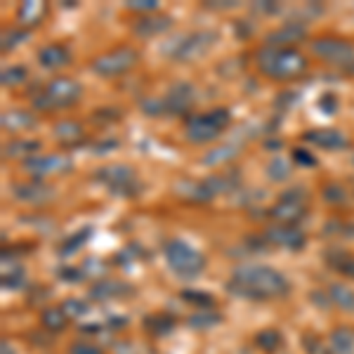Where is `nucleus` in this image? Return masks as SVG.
Instances as JSON below:
<instances>
[{
  "label": "nucleus",
  "instance_id": "1",
  "mask_svg": "<svg viewBox=\"0 0 354 354\" xmlns=\"http://www.w3.org/2000/svg\"><path fill=\"white\" fill-rule=\"evenodd\" d=\"M227 290L245 300H272L283 298L290 290L288 279L267 265H241L232 272Z\"/></svg>",
  "mask_w": 354,
  "mask_h": 354
},
{
  "label": "nucleus",
  "instance_id": "50",
  "mask_svg": "<svg viewBox=\"0 0 354 354\" xmlns=\"http://www.w3.org/2000/svg\"><path fill=\"white\" fill-rule=\"evenodd\" d=\"M0 354H15L12 345H10V340H3V342H0Z\"/></svg>",
  "mask_w": 354,
  "mask_h": 354
},
{
  "label": "nucleus",
  "instance_id": "25",
  "mask_svg": "<svg viewBox=\"0 0 354 354\" xmlns=\"http://www.w3.org/2000/svg\"><path fill=\"white\" fill-rule=\"evenodd\" d=\"M93 298L97 300H109V298H121V295L130 293L128 283H121V281H100L90 288Z\"/></svg>",
  "mask_w": 354,
  "mask_h": 354
},
{
  "label": "nucleus",
  "instance_id": "33",
  "mask_svg": "<svg viewBox=\"0 0 354 354\" xmlns=\"http://www.w3.org/2000/svg\"><path fill=\"white\" fill-rule=\"evenodd\" d=\"M24 41H28V31L26 28H5L3 31V53H10V50H15L17 45H21Z\"/></svg>",
  "mask_w": 354,
  "mask_h": 354
},
{
  "label": "nucleus",
  "instance_id": "31",
  "mask_svg": "<svg viewBox=\"0 0 354 354\" xmlns=\"http://www.w3.org/2000/svg\"><path fill=\"white\" fill-rule=\"evenodd\" d=\"M220 322H222V317L218 312H213V310L196 312V314H192V317L187 319V324H189L192 328H213V326H218Z\"/></svg>",
  "mask_w": 354,
  "mask_h": 354
},
{
  "label": "nucleus",
  "instance_id": "47",
  "mask_svg": "<svg viewBox=\"0 0 354 354\" xmlns=\"http://www.w3.org/2000/svg\"><path fill=\"white\" fill-rule=\"evenodd\" d=\"M305 350L310 352V354H324L322 350H319V340L317 338H310V335L305 338Z\"/></svg>",
  "mask_w": 354,
  "mask_h": 354
},
{
  "label": "nucleus",
  "instance_id": "9",
  "mask_svg": "<svg viewBox=\"0 0 354 354\" xmlns=\"http://www.w3.org/2000/svg\"><path fill=\"white\" fill-rule=\"evenodd\" d=\"M312 53L317 55L322 62L333 64V66L354 64V45L350 41H342V38H333V36L314 38Z\"/></svg>",
  "mask_w": 354,
  "mask_h": 354
},
{
  "label": "nucleus",
  "instance_id": "45",
  "mask_svg": "<svg viewBox=\"0 0 354 354\" xmlns=\"http://www.w3.org/2000/svg\"><path fill=\"white\" fill-rule=\"evenodd\" d=\"M116 147H118V142H116V140H109V142H100V145L95 147V156H102V153H106V151L116 149Z\"/></svg>",
  "mask_w": 354,
  "mask_h": 354
},
{
  "label": "nucleus",
  "instance_id": "36",
  "mask_svg": "<svg viewBox=\"0 0 354 354\" xmlns=\"http://www.w3.org/2000/svg\"><path fill=\"white\" fill-rule=\"evenodd\" d=\"M26 283V274L21 267H12L10 270V274L5 272L3 274V288H8V290H17V288H21Z\"/></svg>",
  "mask_w": 354,
  "mask_h": 354
},
{
  "label": "nucleus",
  "instance_id": "29",
  "mask_svg": "<svg viewBox=\"0 0 354 354\" xmlns=\"http://www.w3.org/2000/svg\"><path fill=\"white\" fill-rule=\"evenodd\" d=\"M290 173H293V170H290V163L281 156H274L272 161L267 163V177H270L272 182H286Z\"/></svg>",
  "mask_w": 354,
  "mask_h": 354
},
{
  "label": "nucleus",
  "instance_id": "34",
  "mask_svg": "<svg viewBox=\"0 0 354 354\" xmlns=\"http://www.w3.org/2000/svg\"><path fill=\"white\" fill-rule=\"evenodd\" d=\"M26 78H28L26 66H10L3 68V73H0V83L3 85H21Z\"/></svg>",
  "mask_w": 354,
  "mask_h": 354
},
{
  "label": "nucleus",
  "instance_id": "28",
  "mask_svg": "<svg viewBox=\"0 0 354 354\" xmlns=\"http://www.w3.org/2000/svg\"><path fill=\"white\" fill-rule=\"evenodd\" d=\"M41 322H43V328L48 330H64L66 324H68V317L64 314L62 307H48L43 314H41Z\"/></svg>",
  "mask_w": 354,
  "mask_h": 354
},
{
  "label": "nucleus",
  "instance_id": "8",
  "mask_svg": "<svg viewBox=\"0 0 354 354\" xmlns=\"http://www.w3.org/2000/svg\"><path fill=\"white\" fill-rule=\"evenodd\" d=\"M137 62H140V53L130 45H123V48H116L93 59V71L102 78H116L128 73Z\"/></svg>",
  "mask_w": 354,
  "mask_h": 354
},
{
  "label": "nucleus",
  "instance_id": "49",
  "mask_svg": "<svg viewBox=\"0 0 354 354\" xmlns=\"http://www.w3.org/2000/svg\"><path fill=\"white\" fill-rule=\"evenodd\" d=\"M322 109H324V111H335V100H333V95H324Z\"/></svg>",
  "mask_w": 354,
  "mask_h": 354
},
{
  "label": "nucleus",
  "instance_id": "43",
  "mask_svg": "<svg viewBox=\"0 0 354 354\" xmlns=\"http://www.w3.org/2000/svg\"><path fill=\"white\" fill-rule=\"evenodd\" d=\"M293 161L298 165H305V168H314L317 165V158L307 149H293Z\"/></svg>",
  "mask_w": 354,
  "mask_h": 354
},
{
  "label": "nucleus",
  "instance_id": "4",
  "mask_svg": "<svg viewBox=\"0 0 354 354\" xmlns=\"http://www.w3.org/2000/svg\"><path fill=\"white\" fill-rule=\"evenodd\" d=\"M232 113L227 109H213L205 113L189 116L185 123V135L192 145H208V142L218 140V137L230 128Z\"/></svg>",
  "mask_w": 354,
  "mask_h": 354
},
{
  "label": "nucleus",
  "instance_id": "5",
  "mask_svg": "<svg viewBox=\"0 0 354 354\" xmlns=\"http://www.w3.org/2000/svg\"><path fill=\"white\" fill-rule=\"evenodd\" d=\"M163 255H165V262H168L170 270L182 279H194L205 270L203 253H198L194 245L182 241V239H173V241L165 243Z\"/></svg>",
  "mask_w": 354,
  "mask_h": 354
},
{
  "label": "nucleus",
  "instance_id": "26",
  "mask_svg": "<svg viewBox=\"0 0 354 354\" xmlns=\"http://www.w3.org/2000/svg\"><path fill=\"white\" fill-rule=\"evenodd\" d=\"M93 236V227H81L76 234H71V236L66 239L64 243H62L59 248V255L62 258H71L73 253H78V250L83 248L85 243H88V239Z\"/></svg>",
  "mask_w": 354,
  "mask_h": 354
},
{
  "label": "nucleus",
  "instance_id": "46",
  "mask_svg": "<svg viewBox=\"0 0 354 354\" xmlns=\"http://www.w3.org/2000/svg\"><path fill=\"white\" fill-rule=\"evenodd\" d=\"M255 10L272 15V12H277V10H279V5H277V3H270V0H262V3H255Z\"/></svg>",
  "mask_w": 354,
  "mask_h": 354
},
{
  "label": "nucleus",
  "instance_id": "24",
  "mask_svg": "<svg viewBox=\"0 0 354 354\" xmlns=\"http://www.w3.org/2000/svg\"><path fill=\"white\" fill-rule=\"evenodd\" d=\"M326 262L333 267L335 272L342 274V277H350L354 279V255L345 253V250H328L326 253Z\"/></svg>",
  "mask_w": 354,
  "mask_h": 354
},
{
  "label": "nucleus",
  "instance_id": "40",
  "mask_svg": "<svg viewBox=\"0 0 354 354\" xmlns=\"http://www.w3.org/2000/svg\"><path fill=\"white\" fill-rule=\"evenodd\" d=\"M125 8L133 10V12H142V15H151L158 10V0H128Z\"/></svg>",
  "mask_w": 354,
  "mask_h": 354
},
{
  "label": "nucleus",
  "instance_id": "30",
  "mask_svg": "<svg viewBox=\"0 0 354 354\" xmlns=\"http://www.w3.org/2000/svg\"><path fill=\"white\" fill-rule=\"evenodd\" d=\"M255 345L260 347L262 352H277L279 347H281V333L279 330H274V328H265V330H260L258 335H255Z\"/></svg>",
  "mask_w": 354,
  "mask_h": 354
},
{
  "label": "nucleus",
  "instance_id": "10",
  "mask_svg": "<svg viewBox=\"0 0 354 354\" xmlns=\"http://www.w3.org/2000/svg\"><path fill=\"white\" fill-rule=\"evenodd\" d=\"M21 165L33 180H43V177L50 175L68 173L73 168V161L68 153H33Z\"/></svg>",
  "mask_w": 354,
  "mask_h": 354
},
{
  "label": "nucleus",
  "instance_id": "6",
  "mask_svg": "<svg viewBox=\"0 0 354 354\" xmlns=\"http://www.w3.org/2000/svg\"><path fill=\"white\" fill-rule=\"evenodd\" d=\"M218 33L215 31H192L185 36L175 38L163 48V53L170 57L173 62H194L198 57L208 55L210 48L218 43Z\"/></svg>",
  "mask_w": 354,
  "mask_h": 354
},
{
  "label": "nucleus",
  "instance_id": "37",
  "mask_svg": "<svg viewBox=\"0 0 354 354\" xmlns=\"http://www.w3.org/2000/svg\"><path fill=\"white\" fill-rule=\"evenodd\" d=\"M182 300L192 302V305L201 307V310H210L213 307V295L208 293H198V290H182Z\"/></svg>",
  "mask_w": 354,
  "mask_h": 354
},
{
  "label": "nucleus",
  "instance_id": "42",
  "mask_svg": "<svg viewBox=\"0 0 354 354\" xmlns=\"http://www.w3.org/2000/svg\"><path fill=\"white\" fill-rule=\"evenodd\" d=\"M68 354H104V352L88 340H76L71 347H68Z\"/></svg>",
  "mask_w": 354,
  "mask_h": 354
},
{
  "label": "nucleus",
  "instance_id": "12",
  "mask_svg": "<svg viewBox=\"0 0 354 354\" xmlns=\"http://www.w3.org/2000/svg\"><path fill=\"white\" fill-rule=\"evenodd\" d=\"M12 196L17 201L26 205H45L55 198V189L50 185H45L43 180H31V182H17L12 187Z\"/></svg>",
  "mask_w": 354,
  "mask_h": 354
},
{
  "label": "nucleus",
  "instance_id": "14",
  "mask_svg": "<svg viewBox=\"0 0 354 354\" xmlns=\"http://www.w3.org/2000/svg\"><path fill=\"white\" fill-rule=\"evenodd\" d=\"M307 38V28L305 24H300V21H288V24H283L281 28H277V31L267 33L265 43L270 45V48H290L293 43H300Z\"/></svg>",
  "mask_w": 354,
  "mask_h": 354
},
{
  "label": "nucleus",
  "instance_id": "22",
  "mask_svg": "<svg viewBox=\"0 0 354 354\" xmlns=\"http://www.w3.org/2000/svg\"><path fill=\"white\" fill-rule=\"evenodd\" d=\"M328 350L333 354H354V330L340 326L330 333Z\"/></svg>",
  "mask_w": 354,
  "mask_h": 354
},
{
  "label": "nucleus",
  "instance_id": "21",
  "mask_svg": "<svg viewBox=\"0 0 354 354\" xmlns=\"http://www.w3.org/2000/svg\"><path fill=\"white\" fill-rule=\"evenodd\" d=\"M326 295H328V302H333L338 310L354 314V288L345 286V283H330Z\"/></svg>",
  "mask_w": 354,
  "mask_h": 354
},
{
  "label": "nucleus",
  "instance_id": "35",
  "mask_svg": "<svg viewBox=\"0 0 354 354\" xmlns=\"http://www.w3.org/2000/svg\"><path fill=\"white\" fill-rule=\"evenodd\" d=\"M140 109L151 118L165 116V104H163V97H145L140 102Z\"/></svg>",
  "mask_w": 354,
  "mask_h": 354
},
{
  "label": "nucleus",
  "instance_id": "16",
  "mask_svg": "<svg viewBox=\"0 0 354 354\" xmlns=\"http://www.w3.org/2000/svg\"><path fill=\"white\" fill-rule=\"evenodd\" d=\"M173 26V19L165 15H142L133 24V33L140 38H156Z\"/></svg>",
  "mask_w": 354,
  "mask_h": 354
},
{
  "label": "nucleus",
  "instance_id": "18",
  "mask_svg": "<svg viewBox=\"0 0 354 354\" xmlns=\"http://www.w3.org/2000/svg\"><path fill=\"white\" fill-rule=\"evenodd\" d=\"M0 125H3L5 133H21V130H31L38 125V118L33 116L31 111L24 109H10L3 113L0 118Z\"/></svg>",
  "mask_w": 354,
  "mask_h": 354
},
{
  "label": "nucleus",
  "instance_id": "41",
  "mask_svg": "<svg viewBox=\"0 0 354 354\" xmlns=\"http://www.w3.org/2000/svg\"><path fill=\"white\" fill-rule=\"evenodd\" d=\"M324 198H326L328 203H342L347 198V194L340 185H326L324 187Z\"/></svg>",
  "mask_w": 354,
  "mask_h": 354
},
{
  "label": "nucleus",
  "instance_id": "7",
  "mask_svg": "<svg viewBox=\"0 0 354 354\" xmlns=\"http://www.w3.org/2000/svg\"><path fill=\"white\" fill-rule=\"evenodd\" d=\"M95 180L100 185H104L113 196H123V198H133L142 192V182L137 180V173L130 165L123 163H111L104 168L95 170Z\"/></svg>",
  "mask_w": 354,
  "mask_h": 354
},
{
  "label": "nucleus",
  "instance_id": "2",
  "mask_svg": "<svg viewBox=\"0 0 354 354\" xmlns=\"http://www.w3.org/2000/svg\"><path fill=\"white\" fill-rule=\"evenodd\" d=\"M255 64L267 78L288 81V78H298L305 71L307 59L295 48H270V45H265L255 53Z\"/></svg>",
  "mask_w": 354,
  "mask_h": 354
},
{
  "label": "nucleus",
  "instance_id": "11",
  "mask_svg": "<svg viewBox=\"0 0 354 354\" xmlns=\"http://www.w3.org/2000/svg\"><path fill=\"white\" fill-rule=\"evenodd\" d=\"M165 104V116H187L192 111V106L196 104V88L192 83H173L168 88V93L163 95Z\"/></svg>",
  "mask_w": 354,
  "mask_h": 354
},
{
  "label": "nucleus",
  "instance_id": "15",
  "mask_svg": "<svg viewBox=\"0 0 354 354\" xmlns=\"http://www.w3.org/2000/svg\"><path fill=\"white\" fill-rule=\"evenodd\" d=\"M302 140L310 142L314 147H322V149H345L350 142H347V137L340 133V130L335 128H322V130H307L305 135H302Z\"/></svg>",
  "mask_w": 354,
  "mask_h": 354
},
{
  "label": "nucleus",
  "instance_id": "38",
  "mask_svg": "<svg viewBox=\"0 0 354 354\" xmlns=\"http://www.w3.org/2000/svg\"><path fill=\"white\" fill-rule=\"evenodd\" d=\"M62 310H64V314L68 319H78V317H83V314H88L90 307L78 298H68V300L62 302Z\"/></svg>",
  "mask_w": 354,
  "mask_h": 354
},
{
  "label": "nucleus",
  "instance_id": "23",
  "mask_svg": "<svg viewBox=\"0 0 354 354\" xmlns=\"http://www.w3.org/2000/svg\"><path fill=\"white\" fill-rule=\"evenodd\" d=\"M38 149H41V142L38 140H12L10 145L3 147V156L5 158H21L24 156V161L28 156H33Z\"/></svg>",
  "mask_w": 354,
  "mask_h": 354
},
{
  "label": "nucleus",
  "instance_id": "39",
  "mask_svg": "<svg viewBox=\"0 0 354 354\" xmlns=\"http://www.w3.org/2000/svg\"><path fill=\"white\" fill-rule=\"evenodd\" d=\"M147 328L153 330L156 335H163V333H168V330L175 328V322L170 317H151L149 324H147Z\"/></svg>",
  "mask_w": 354,
  "mask_h": 354
},
{
  "label": "nucleus",
  "instance_id": "27",
  "mask_svg": "<svg viewBox=\"0 0 354 354\" xmlns=\"http://www.w3.org/2000/svg\"><path fill=\"white\" fill-rule=\"evenodd\" d=\"M236 156H239V145H222L218 149L205 153L201 158V163L203 165H220V163L232 161V158H236Z\"/></svg>",
  "mask_w": 354,
  "mask_h": 354
},
{
  "label": "nucleus",
  "instance_id": "48",
  "mask_svg": "<svg viewBox=\"0 0 354 354\" xmlns=\"http://www.w3.org/2000/svg\"><path fill=\"white\" fill-rule=\"evenodd\" d=\"M205 5H208V8H218V10H232L236 3H234V0H222L220 5H215L213 0H205Z\"/></svg>",
  "mask_w": 354,
  "mask_h": 354
},
{
  "label": "nucleus",
  "instance_id": "32",
  "mask_svg": "<svg viewBox=\"0 0 354 354\" xmlns=\"http://www.w3.org/2000/svg\"><path fill=\"white\" fill-rule=\"evenodd\" d=\"M45 15V5L43 3H24L17 12V19L21 24H38L41 17Z\"/></svg>",
  "mask_w": 354,
  "mask_h": 354
},
{
  "label": "nucleus",
  "instance_id": "17",
  "mask_svg": "<svg viewBox=\"0 0 354 354\" xmlns=\"http://www.w3.org/2000/svg\"><path fill=\"white\" fill-rule=\"evenodd\" d=\"M68 62H71V53H68V48L62 43H50L38 50V64L43 68H62V66H66Z\"/></svg>",
  "mask_w": 354,
  "mask_h": 354
},
{
  "label": "nucleus",
  "instance_id": "19",
  "mask_svg": "<svg viewBox=\"0 0 354 354\" xmlns=\"http://www.w3.org/2000/svg\"><path fill=\"white\" fill-rule=\"evenodd\" d=\"M53 135L57 137V142H62V145L73 147V145H81V142H83L85 130H83V125L78 123V121L64 118V121H59L53 128Z\"/></svg>",
  "mask_w": 354,
  "mask_h": 354
},
{
  "label": "nucleus",
  "instance_id": "44",
  "mask_svg": "<svg viewBox=\"0 0 354 354\" xmlns=\"http://www.w3.org/2000/svg\"><path fill=\"white\" fill-rule=\"evenodd\" d=\"M59 277L66 279V281H81V279H83V270H73V267H66V270H59Z\"/></svg>",
  "mask_w": 354,
  "mask_h": 354
},
{
  "label": "nucleus",
  "instance_id": "20",
  "mask_svg": "<svg viewBox=\"0 0 354 354\" xmlns=\"http://www.w3.org/2000/svg\"><path fill=\"white\" fill-rule=\"evenodd\" d=\"M272 218L279 220V225H295L305 218V205L300 203H290V201H279L272 208Z\"/></svg>",
  "mask_w": 354,
  "mask_h": 354
},
{
  "label": "nucleus",
  "instance_id": "3",
  "mask_svg": "<svg viewBox=\"0 0 354 354\" xmlns=\"http://www.w3.org/2000/svg\"><path fill=\"white\" fill-rule=\"evenodd\" d=\"M81 97H83V85L76 78L59 76L45 85L41 95L33 97V106L41 111H59L78 104Z\"/></svg>",
  "mask_w": 354,
  "mask_h": 354
},
{
  "label": "nucleus",
  "instance_id": "13",
  "mask_svg": "<svg viewBox=\"0 0 354 354\" xmlns=\"http://www.w3.org/2000/svg\"><path fill=\"white\" fill-rule=\"evenodd\" d=\"M265 241L272 245H281V248H288V250H300V248H305L307 236H305V232L295 225H274L265 232Z\"/></svg>",
  "mask_w": 354,
  "mask_h": 354
}]
</instances>
